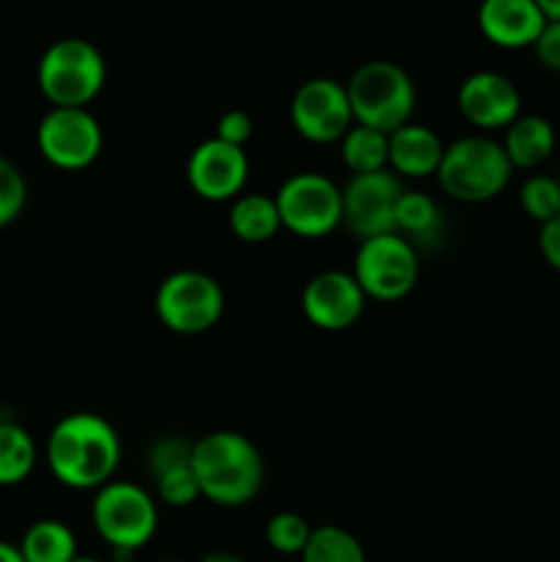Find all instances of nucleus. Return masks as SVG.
<instances>
[{
    "label": "nucleus",
    "instance_id": "obj_36",
    "mask_svg": "<svg viewBox=\"0 0 560 562\" xmlns=\"http://www.w3.org/2000/svg\"><path fill=\"white\" fill-rule=\"evenodd\" d=\"M71 562H102V560H97V558H88V554H77L75 560Z\"/></svg>",
    "mask_w": 560,
    "mask_h": 562
},
{
    "label": "nucleus",
    "instance_id": "obj_25",
    "mask_svg": "<svg viewBox=\"0 0 560 562\" xmlns=\"http://www.w3.org/2000/svg\"><path fill=\"white\" fill-rule=\"evenodd\" d=\"M519 206L522 212L538 225L549 223L560 214V179L547 173L527 176L525 184L519 190Z\"/></svg>",
    "mask_w": 560,
    "mask_h": 562
},
{
    "label": "nucleus",
    "instance_id": "obj_11",
    "mask_svg": "<svg viewBox=\"0 0 560 562\" xmlns=\"http://www.w3.org/2000/svg\"><path fill=\"white\" fill-rule=\"evenodd\" d=\"M289 119L296 135L316 146L340 143V137L355 126L346 86L333 77H313L302 82L291 97Z\"/></svg>",
    "mask_w": 560,
    "mask_h": 562
},
{
    "label": "nucleus",
    "instance_id": "obj_27",
    "mask_svg": "<svg viewBox=\"0 0 560 562\" xmlns=\"http://www.w3.org/2000/svg\"><path fill=\"white\" fill-rule=\"evenodd\" d=\"M154 497H157V503L168 505V508H190L192 503H198L201 488H198L195 472H192V461L159 472L154 477Z\"/></svg>",
    "mask_w": 560,
    "mask_h": 562
},
{
    "label": "nucleus",
    "instance_id": "obj_12",
    "mask_svg": "<svg viewBox=\"0 0 560 562\" xmlns=\"http://www.w3.org/2000/svg\"><path fill=\"white\" fill-rule=\"evenodd\" d=\"M404 184L393 170L349 176L340 187L344 201V228L357 239H373L382 234H395V209H399Z\"/></svg>",
    "mask_w": 560,
    "mask_h": 562
},
{
    "label": "nucleus",
    "instance_id": "obj_17",
    "mask_svg": "<svg viewBox=\"0 0 560 562\" xmlns=\"http://www.w3.org/2000/svg\"><path fill=\"white\" fill-rule=\"evenodd\" d=\"M443 154L445 143L439 140L437 132L410 121V124L390 135L388 168L399 179H428V176H437Z\"/></svg>",
    "mask_w": 560,
    "mask_h": 562
},
{
    "label": "nucleus",
    "instance_id": "obj_34",
    "mask_svg": "<svg viewBox=\"0 0 560 562\" xmlns=\"http://www.w3.org/2000/svg\"><path fill=\"white\" fill-rule=\"evenodd\" d=\"M198 562H245V560H242L239 554L225 552V549H217V552H206Z\"/></svg>",
    "mask_w": 560,
    "mask_h": 562
},
{
    "label": "nucleus",
    "instance_id": "obj_22",
    "mask_svg": "<svg viewBox=\"0 0 560 562\" xmlns=\"http://www.w3.org/2000/svg\"><path fill=\"white\" fill-rule=\"evenodd\" d=\"M340 162L346 165L351 176L379 173L388 170L390 159V135L371 130V126L355 124L338 143Z\"/></svg>",
    "mask_w": 560,
    "mask_h": 562
},
{
    "label": "nucleus",
    "instance_id": "obj_29",
    "mask_svg": "<svg viewBox=\"0 0 560 562\" xmlns=\"http://www.w3.org/2000/svg\"><path fill=\"white\" fill-rule=\"evenodd\" d=\"M192 445H195V442L179 437V434H168V437H159L146 453V467H148V472H152V477H157L159 472H165V470H173V467L190 464V461H192Z\"/></svg>",
    "mask_w": 560,
    "mask_h": 562
},
{
    "label": "nucleus",
    "instance_id": "obj_23",
    "mask_svg": "<svg viewBox=\"0 0 560 562\" xmlns=\"http://www.w3.org/2000/svg\"><path fill=\"white\" fill-rule=\"evenodd\" d=\"M38 461L36 442L20 423H0V486L11 488L33 475Z\"/></svg>",
    "mask_w": 560,
    "mask_h": 562
},
{
    "label": "nucleus",
    "instance_id": "obj_32",
    "mask_svg": "<svg viewBox=\"0 0 560 562\" xmlns=\"http://www.w3.org/2000/svg\"><path fill=\"white\" fill-rule=\"evenodd\" d=\"M538 250H541L544 261H547L555 272H560V214L538 228Z\"/></svg>",
    "mask_w": 560,
    "mask_h": 562
},
{
    "label": "nucleus",
    "instance_id": "obj_8",
    "mask_svg": "<svg viewBox=\"0 0 560 562\" xmlns=\"http://www.w3.org/2000/svg\"><path fill=\"white\" fill-rule=\"evenodd\" d=\"M280 225L300 239H324L344 225L340 187L316 170L289 176L275 192Z\"/></svg>",
    "mask_w": 560,
    "mask_h": 562
},
{
    "label": "nucleus",
    "instance_id": "obj_19",
    "mask_svg": "<svg viewBox=\"0 0 560 562\" xmlns=\"http://www.w3.org/2000/svg\"><path fill=\"white\" fill-rule=\"evenodd\" d=\"M228 228L245 245H264V241L275 239L280 225V212L275 195H264V192H242L236 201H231L228 212Z\"/></svg>",
    "mask_w": 560,
    "mask_h": 562
},
{
    "label": "nucleus",
    "instance_id": "obj_2",
    "mask_svg": "<svg viewBox=\"0 0 560 562\" xmlns=\"http://www.w3.org/2000/svg\"><path fill=\"white\" fill-rule=\"evenodd\" d=\"M192 472L201 497L220 508H242L253 503L267 475L258 445L239 431H212L195 439Z\"/></svg>",
    "mask_w": 560,
    "mask_h": 562
},
{
    "label": "nucleus",
    "instance_id": "obj_28",
    "mask_svg": "<svg viewBox=\"0 0 560 562\" xmlns=\"http://www.w3.org/2000/svg\"><path fill=\"white\" fill-rule=\"evenodd\" d=\"M27 206V181L11 159L0 157V228L20 220Z\"/></svg>",
    "mask_w": 560,
    "mask_h": 562
},
{
    "label": "nucleus",
    "instance_id": "obj_15",
    "mask_svg": "<svg viewBox=\"0 0 560 562\" xmlns=\"http://www.w3.org/2000/svg\"><path fill=\"white\" fill-rule=\"evenodd\" d=\"M459 113L481 132L508 130L522 115V93L511 77L500 71H472L456 93Z\"/></svg>",
    "mask_w": 560,
    "mask_h": 562
},
{
    "label": "nucleus",
    "instance_id": "obj_9",
    "mask_svg": "<svg viewBox=\"0 0 560 562\" xmlns=\"http://www.w3.org/2000/svg\"><path fill=\"white\" fill-rule=\"evenodd\" d=\"M351 274L362 294L377 302H399L415 291L421 278L417 247L401 234H382L362 239L355 252Z\"/></svg>",
    "mask_w": 560,
    "mask_h": 562
},
{
    "label": "nucleus",
    "instance_id": "obj_7",
    "mask_svg": "<svg viewBox=\"0 0 560 562\" xmlns=\"http://www.w3.org/2000/svg\"><path fill=\"white\" fill-rule=\"evenodd\" d=\"M154 311L168 333L184 338L203 335L217 327L223 318V285L201 269H179L159 283L154 294Z\"/></svg>",
    "mask_w": 560,
    "mask_h": 562
},
{
    "label": "nucleus",
    "instance_id": "obj_18",
    "mask_svg": "<svg viewBox=\"0 0 560 562\" xmlns=\"http://www.w3.org/2000/svg\"><path fill=\"white\" fill-rule=\"evenodd\" d=\"M503 148L514 170H536L547 162L558 146V132L544 115L522 113L508 130H503Z\"/></svg>",
    "mask_w": 560,
    "mask_h": 562
},
{
    "label": "nucleus",
    "instance_id": "obj_31",
    "mask_svg": "<svg viewBox=\"0 0 560 562\" xmlns=\"http://www.w3.org/2000/svg\"><path fill=\"white\" fill-rule=\"evenodd\" d=\"M530 49L536 53V60L544 69L560 75V20H547V25L538 33L536 44Z\"/></svg>",
    "mask_w": 560,
    "mask_h": 562
},
{
    "label": "nucleus",
    "instance_id": "obj_21",
    "mask_svg": "<svg viewBox=\"0 0 560 562\" xmlns=\"http://www.w3.org/2000/svg\"><path fill=\"white\" fill-rule=\"evenodd\" d=\"M16 547L25 562H71L77 558L75 532L58 519L33 521Z\"/></svg>",
    "mask_w": 560,
    "mask_h": 562
},
{
    "label": "nucleus",
    "instance_id": "obj_6",
    "mask_svg": "<svg viewBox=\"0 0 560 562\" xmlns=\"http://www.w3.org/2000/svg\"><path fill=\"white\" fill-rule=\"evenodd\" d=\"M91 525L113 552L126 554L146 547L159 527V505L148 488L132 481H110L93 494Z\"/></svg>",
    "mask_w": 560,
    "mask_h": 562
},
{
    "label": "nucleus",
    "instance_id": "obj_16",
    "mask_svg": "<svg viewBox=\"0 0 560 562\" xmlns=\"http://www.w3.org/2000/svg\"><path fill=\"white\" fill-rule=\"evenodd\" d=\"M544 25L547 16L536 0H481L478 5V31L500 49L533 47Z\"/></svg>",
    "mask_w": 560,
    "mask_h": 562
},
{
    "label": "nucleus",
    "instance_id": "obj_5",
    "mask_svg": "<svg viewBox=\"0 0 560 562\" xmlns=\"http://www.w3.org/2000/svg\"><path fill=\"white\" fill-rule=\"evenodd\" d=\"M355 124L393 135L406 126L417 108V88L410 71L393 60H368L346 82Z\"/></svg>",
    "mask_w": 560,
    "mask_h": 562
},
{
    "label": "nucleus",
    "instance_id": "obj_37",
    "mask_svg": "<svg viewBox=\"0 0 560 562\" xmlns=\"http://www.w3.org/2000/svg\"><path fill=\"white\" fill-rule=\"evenodd\" d=\"M154 562H179V560H154Z\"/></svg>",
    "mask_w": 560,
    "mask_h": 562
},
{
    "label": "nucleus",
    "instance_id": "obj_10",
    "mask_svg": "<svg viewBox=\"0 0 560 562\" xmlns=\"http://www.w3.org/2000/svg\"><path fill=\"white\" fill-rule=\"evenodd\" d=\"M38 154L58 170H86L102 157L104 130L88 108H49L36 126Z\"/></svg>",
    "mask_w": 560,
    "mask_h": 562
},
{
    "label": "nucleus",
    "instance_id": "obj_20",
    "mask_svg": "<svg viewBox=\"0 0 560 562\" xmlns=\"http://www.w3.org/2000/svg\"><path fill=\"white\" fill-rule=\"evenodd\" d=\"M395 234L412 245H432L443 236V209L432 195L421 190H404L395 209Z\"/></svg>",
    "mask_w": 560,
    "mask_h": 562
},
{
    "label": "nucleus",
    "instance_id": "obj_24",
    "mask_svg": "<svg viewBox=\"0 0 560 562\" xmlns=\"http://www.w3.org/2000/svg\"><path fill=\"white\" fill-rule=\"evenodd\" d=\"M300 558L302 562H368L357 536L338 525L313 527Z\"/></svg>",
    "mask_w": 560,
    "mask_h": 562
},
{
    "label": "nucleus",
    "instance_id": "obj_35",
    "mask_svg": "<svg viewBox=\"0 0 560 562\" xmlns=\"http://www.w3.org/2000/svg\"><path fill=\"white\" fill-rule=\"evenodd\" d=\"M547 20H560V0H536Z\"/></svg>",
    "mask_w": 560,
    "mask_h": 562
},
{
    "label": "nucleus",
    "instance_id": "obj_30",
    "mask_svg": "<svg viewBox=\"0 0 560 562\" xmlns=\"http://www.w3.org/2000/svg\"><path fill=\"white\" fill-rule=\"evenodd\" d=\"M253 119L245 110H225L217 119V126H214V137L223 143H231V146L245 148V143L253 137Z\"/></svg>",
    "mask_w": 560,
    "mask_h": 562
},
{
    "label": "nucleus",
    "instance_id": "obj_14",
    "mask_svg": "<svg viewBox=\"0 0 560 562\" xmlns=\"http://www.w3.org/2000/svg\"><path fill=\"white\" fill-rule=\"evenodd\" d=\"M250 159L245 148L209 137L187 159V184L209 203H231L245 192Z\"/></svg>",
    "mask_w": 560,
    "mask_h": 562
},
{
    "label": "nucleus",
    "instance_id": "obj_1",
    "mask_svg": "<svg viewBox=\"0 0 560 562\" xmlns=\"http://www.w3.org/2000/svg\"><path fill=\"white\" fill-rule=\"evenodd\" d=\"M44 459L60 486L71 492H99L115 481L121 464V437L113 423L93 412L60 417L44 445Z\"/></svg>",
    "mask_w": 560,
    "mask_h": 562
},
{
    "label": "nucleus",
    "instance_id": "obj_33",
    "mask_svg": "<svg viewBox=\"0 0 560 562\" xmlns=\"http://www.w3.org/2000/svg\"><path fill=\"white\" fill-rule=\"evenodd\" d=\"M0 562H25V558H22V552L16 543L0 541Z\"/></svg>",
    "mask_w": 560,
    "mask_h": 562
},
{
    "label": "nucleus",
    "instance_id": "obj_4",
    "mask_svg": "<svg viewBox=\"0 0 560 562\" xmlns=\"http://www.w3.org/2000/svg\"><path fill=\"white\" fill-rule=\"evenodd\" d=\"M36 82L53 108H88L104 91L108 60L88 38H58L38 58Z\"/></svg>",
    "mask_w": 560,
    "mask_h": 562
},
{
    "label": "nucleus",
    "instance_id": "obj_26",
    "mask_svg": "<svg viewBox=\"0 0 560 562\" xmlns=\"http://www.w3.org/2000/svg\"><path fill=\"white\" fill-rule=\"evenodd\" d=\"M311 532L313 527L307 525L305 516L294 514V510H280L264 527V538H267L269 549L278 554H302Z\"/></svg>",
    "mask_w": 560,
    "mask_h": 562
},
{
    "label": "nucleus",
    "instance_id": "obj_13",
    "mask_svg": "<svg viewBox=\"0 0 560 562\" xmlns=\"http://www.w3.org/2000/svg\"><path fill=\"white\" fill-rule=\"evenodd\" d=\"M368 296L362 294L355 274L344 269H324L313 274L300 296L302 316L322 333H344L355 327L366 313Z\"/></svg>",
    "mask_w": 560,
    "mask_h": 562
},
{
    "label": "nucleus",
    "instance_id": "obj_3",
    "mask_svg": "<svg viewBox=\"0 0 560 562\" xmlns=\"http://www.w3.org/2000/svg\"><path fill=\"white\" fill-rule=\"evenodd\" d=\"M514 165L503 143L489 135H467L445 146L439 162V190L459 203H489L511 184Z\"/></svg>",
    "mask_w": 560,
    "mask_h": 562
}]
</instances>
